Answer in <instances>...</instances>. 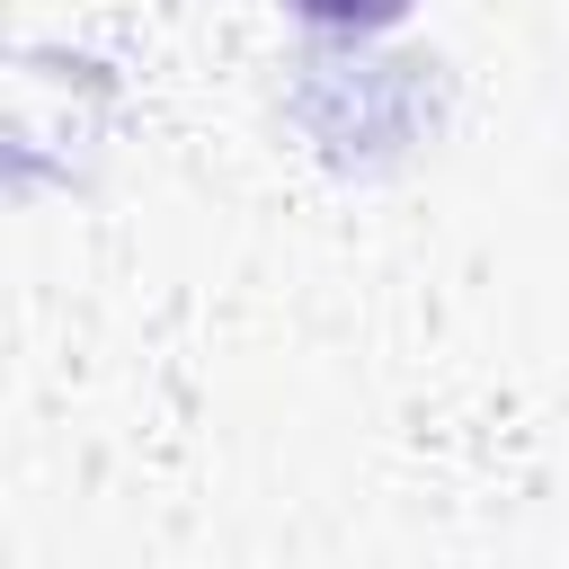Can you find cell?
<instances>
[{"instance_id":"obj_1","label":"cell","mask_w":569,"mask_h":569,"mask_svg":"<svg viewBox=\"0 0 569 569\" xmlns=\"http://www.w3.org/2000/svg\"><path fill=\"white\" fill-rule=\"evenodd\" d=\"M302 18H329V27H382L400 18V0H293Z\"/></svg>"}]
</instances>
